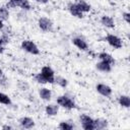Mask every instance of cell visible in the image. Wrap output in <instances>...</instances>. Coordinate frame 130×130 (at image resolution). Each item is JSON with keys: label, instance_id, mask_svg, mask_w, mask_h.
<instances>
[{"label": "cell", "instance_id": "9c48e42d", "mask_svg": "<svg viewBox=\"0 0 130 130\" xmlns=\"http://www.w3.org/2000/svg\"><path fill=\"white\" fill-rule=\"evenodd\" d=\"M68 10H69V12H70L71 15H73V16H75L77 18H82L83 17V12L81 11V9H80V7L78 6L77 3L70 4L68 6Z\"/></svg>", "mask_w": 130, "mask_h": 130}, {"label": "cell", "instance_id": "ac0fdd59", "mask_svg": "<svg viewBox=\"0 0 130 130\" xmlns=\"http://www.w3.org/2000/svg\"><path fill=\"white\" fill-rule=\"evenodd\" d=\"M76 3L78 4V6L80 7V9H81V11H82L83 13L89 12L90 9H91V6H90L87 2H85L84 0H78V2H76Z\"/></svg>", "mask_w": 130, "mask_h": 130}, {"label": "cell", "instance_id": "d4e9b609", "mask_svg": "<svg viewBox=\"0 0 130 130\" xmlns=\"http://www.w3.org/2000/svg\"><path fill=\"white\" fill-rule=\"evenodd\" d=\"M122 17H123V19H124L127 23H130V13H129V12H124V13L122 14Z\"/></svg>", "mask_w": 130, "mask_h": 130}, {"label": "cell", "instance_id": "f1b7e54d", "mask_svg": "<svg viewBox=\"0 0 130 130\" xmlns=\"http://www.w3.org/2000/svg\"><path fill=\"white\" fill-rule=\"evenodd\" d=\"M3 26H4V24H3V20L0 18V29H2V28H3Z\"/></svg>", "mask_w": 130, "mask_h": 130}, {"label": "cell", "instance_id": "52a82bcc", "mask_svg": "<svg viewBox=\"0 0 130 130\" xmlns=\"http://www.w3.org/2000/svg\"><path fill=\"white\" fill-rule=\"evenodd\" d=\"M41 73L47 79L48 83H54L55 82V72L50 66H44L41 69Z\"/></svg>", "mask_w": 130, "mask_h": 130}, {"label": "cell", "instance_id": "7c38bea8", "mask_svg": "<svg viewBox=\"0 0 130 130\" xmlns=\"http://www.w3.org/2000/svg\"><path fill=\"white\" fill-rule=\"evenodd\" d=\"M101 23L106 26V27H109V28H113L115 27V21L113 19V17L109 16V15H103L101 17Z\"/></svg>", "mask_w": 130, "mask_h": 130}, {"label": "cell", "instance_id": "5b68a950", "mask_svg": "<svg viewBox=\"0 0 130 130\" xmlns=\"http://www.w3.org/2000/svg\"><path fill=\"white\" fill-rule=\"evenodd\" d=\"M106 41L108 42V44H109L111 47H113V48H115V49H120V48H122V46H123L122 40H121L119 37H117V36H115V35H112V34H109V35L106 37Z\"/></svg>", "mask_w": 130, "mask_h": 130}, {"label": "cell", "instance_id": "83f0119b", "mask_svg": "<svg viewBox=\"0 0 130 130\" xmlns=\"http://www.w3.org/2000/svg\"><path fill=\"white\" fill-rule=\"evenodd\" d=\"M2 129H12V127L9 125H4V126H2Z\"/></svg>", "mask_w": 130, "mask_h": 130}, {"label": "cell", "instance_id": "484cf974", "mask_svg": "<svg viewBox=\"0 0 130 130\" xmlns=\"http://www.w3.org/2000/svg\"><path fill=\"white\" fill-rule=\"evenodd\" d=\"M7 41L4 38H0V53H3V51H4V44Z\"/></svg>", "mask_w": 130, "mask_h": 130}, {"label": "cell", "instance_id": "603a6c76", "mask_svg": "<svg viewBox=\"0 0 130 130\" xmlns=\"http://www.w3.org/2000/svg\"><path fill=\"white\" fill-rule=\"evenodd\" d=\"M59 128L61 130H72L74 128V126L68 122H61L59 124Z\"/></svg>", "mask_w": 130, "mask_h": 130}, {"label": "cell", "instance_id": "5bb4252c", "mask_svg": "<svg viewBox=\"0 0 130 130\" xmlns=\"http://www.w3.org/2000/svg\"><path fill=\"white\" fill-rule=\"evenodd\" d=\"M39 95L43 101H50L52 98V91L47 87H42L39 90Z\"/></svg>", "mask_w": 130, "mask_h": 130}, {"label": "cell", "instance_id": "9a60e30c", "mask_svg": "<svg viewBox=\"0 0 130 130\" xmlns=\"http://www.w3.org/2000/svg\"><path fill=\"white\" fill-rule=\"evenodd\" d=\"M95 67L99 71L101 72H110L112 70V65L107 63V62H104V61H100L99 63L95 64Z\"/></svg>", "mask_w": 130, "mask_h": 130}, {"label": "cell", "instance_id": "3957f363", "mask_svg": "<svg viewBox=\"0 0 130 130\" xmlns=\"http://www.w3.org/2000/svg\"><path fill=\"white\" fill-rule=\"evenodd\" d=\"M80 122H81V126L84 130H93L94 129V119H92L91 117H89L88 115H81L80 116Z\"/></svg>", "mask_w": 130, "mask_h": 130}, {"label": "cell", "instance_id": "44dd1931", "mask_svg": "<svg viewBox=\"0 0 130 130\" xmlns=\"http://www.w3.org/2000/svg\"><path fill=\"white\" fill-rule=\"evenodd\" d=\"M55 82H57V84H59L61 87H66L68 85V81L66 78L62 77V76H57L55 77Z\"/></svg>", "mask_w": 130, "mask_h": 130}, {"label": "cell", "instance_id": "7402d4cb", "mask_svg": "<svg viewBox=\"0 0 130 130\" xmlns=\"http://www.w3.org/2000/svg\"><path fill=\"white\" fill-rule=\"evenodd\" d=\"M0 104H3V105H11V100L10 98L3 93V92H0Z\"/></svg>", "mask_w": 130, "mask_h": 130}, {"label": "cell", "instance_id": "6da1fadb", "mask_svg": "<svg viewBox=\"0 0 130 130\" xmlns=\"http://www.w3.org/2000/svg\"><path fill=\"white\" fill-rule=\"evenodd\" d=\"M57 105L62 107V108H65L67 110H72V109H75L76 108V104L75 102L69 98L68 95H60L57 98Z\"/></svg>", "mask_w": 130, "mask_h": 130}, {"label": "cell", "instance_id": "2e32d148", "mask_svg": "<svg viewBox=\"0 0 130 130\" xmlns=\"http://www.w3.org/2000/svg\"><path fill=\"white\" fill-rule=\"evenodd\" d=\"M45 111H46V114H47L48 116H55V115H57V113H58V111H59V106L50 104V105L46 106Z\"/></svg>", "mask_w": 130, "mask_h": 130}, {"label": "cell", "instance_id": "30bf717a", "mask_svg": "<svg viewBox=\"0 0 130 130\" xmlns=\"http://www.w3.org/2000/svg\"><path fill=\"white\" fill-rule=\"evenodd\" d=\"M72 43L75 47H77L79 50L81 51H86L88 49V45L87 43L82 39V38H79V37H76L72 40Z\"/></svg>", "mask_w": 130, "mask_h": 130}, {"label": "cell", "instance_id": "cb8c5ba5", "mask_svg": "<svg viewBox=\"0 0 130 130\" xmlns=\"http://www.w3.org/2000/svg\"><path fill=\"white\" fill-rule=\"evenodd\" d=\"M35 79H36V81H37V82H39V83H43V84H45V83H48L47 79H46V78L43 76V74H42L41 72L35 75Z\"/></svg>", "mask_w": 130, "mask_h": 130}, {"label": "cell", "instance_id": "8fae6325", "mask_svg": "<svg viewBox=\"0 0 130 130\" xmlns=\"http://www.w3.org/2000/svg\"><path fill=\"white\" fill-rule=\"evenodd\" d=\"M19 124L25 129H30L35 126V121L29 117H22L19 119Z\"/></svg>", "mask_w": 130, "mask_h": 130}, {"label": "cell", "instance_id": "4fadbf2b", "mask_svg": "<svg viewBox=\"0 0 130 130\" xmlns=\"http://www.w3.org/2000/svg\"><path fill=\"white\" fill-rule=\"evenodd\" d=\"M99 58H100V60H101V61L107 62V63L111 64L112 66H113V65H115V59H114V57H113L111 54H109V53L102 52V53H100V54H99Z\"/></svg>", "mask_w": 130, "mask_h": 130}, {"label": "cell", "instance_id": "4316f807", "mask_svg": "<svg viewBox=\"0 0 130 130\" xmlns=\"http://www.w3.org/2000/svg\"><path fill=\"white\" fill-rule=\"evenodd\" d=\"M36 2H38V3H41V4H46V3H48V0H35Z\"/></svg>", "mask_w": 130, "mask_h": 130}, {"label": "cell", "instance_id": "ba28073f", "mask_svg": "<svg viewBox=\"0 0 130 130\" xmlns=\"http://www.w3.org/2000/svg\"><path fill=\"white\" fill-rule=\"evenodd\" d=\"M95 89H96V91L100 94H102L104 96H110L112 94V88L109 85L105 84V83H99V84H96Z\"/></svg>", "mask_w": 130, "mask_h": 130}, {"label": "cell", "instance_id": "277c9868", "mask_svg": "<svg viewBox=\"0 0 130 130\" xmlns=\"http://www.w3.org/2000/svg\"><path fill=\"white\" fill-rule=\"evenodd\" d=\"M38 24H39V27L44 31H52L53 29V22L48 17H45V16L40 17L38 20Z\"/></svg>", "mask_w": 130, "mask_h": 130}, {"label": "cell", "instance_id": "8992f818", "mask_svg": "<svg viewBox=\"0 0 130 130\" xmlns=\"http://www.w3.org/2000/svg\"><path fill=\"white\" fill-rule=\"evenodd\" d=\"M7 7H20L23 10H29L30 9V4L28 0H9L8 4L6 5Z\"/></svg>", "mask_w": 130, "mask_h": 130}, {"label": "cell", "instance_id": "d6986e66", "mask_svg": "<svg viewBox=\"0 0 130 130\" xmlns=\"http://www.w3.org/2000/svg\"><path fill=\"white\" fill-rule=\"evenodd\" d=\"M93 125H94V129H104L108 126V122L107 120L104 119H95Z\"/></svg>", "mask_w": 130, "mask_h": 130}, {"label": "cell", "instance_id": "7a4b0ae2", "mask_svg": "<svg viewBox=\"0 0 130 130\" xmlns=\"http://www.w3.org/2000/svg\"><path fill=\"white\" fill-rule=\"evenodd\" d=\"M21 49L24 50L25 52L31 54V55H39L40 54V49L30 40H24V41H22L21 42Z\"/></svg>", "mask_w": 130, "mask_h": 130}, {"label": "cell", "instance_id": "e0dca14e", "mask_svg": "<svg viewBox=\"0 0 130 130\" xmlns=\"http://www.w3.org/2000/svg\"><path fill=\"white\" fill-rule=\"evenodd\" d=\"M118 103L123 108H129L130 107V98L126 94H122L118 99Z\"/></svg>", "mask_w": 130, "mask_h": 130}, {"label": "cell", "instance_id": "f546056e", "mask_svg": "<svg viewBox=\"0 0 130 130\" xmlns=\"http://www.w3.org/2000/svg\"><path fill=\"white\" fill-rule=\"evenodd\" d=\"M2 73H3V71H2V69H1V68H0V76H1V75H2Z\"/></svg>", "mask_w": 130, "mask_h": 130}, {"label": "cell", "instance_id": "ffe728a7", "mask_svg": "<svg viewBox=\"0 0 130 130\" xmlns=\"http://www.w3.org/2000/svg\"><path fill=\"white\" fill-rule=\"evenodd\" d=\"M0 18L2 20H7L9 18V10L7 6H0Z\"/></svg>", "mask_w": 130, "mask_h": 130}]
</instances>
